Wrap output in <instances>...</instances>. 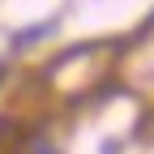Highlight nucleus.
Wrapping results in <instances>:
<instances>
[{"instance_id":"1","label":"nucleus","mask_w":154,"mask_h":154,"mask_svg":"<svg viewBox=\"0 0 154 154\" xmlns=\"http://www.w3.org/2000/svg\"><path fill=\"white\" fill-rule=\"evenodd\" d=\"M0 73H5V69H0Z\"/></svg>"}]
</instances>
